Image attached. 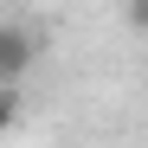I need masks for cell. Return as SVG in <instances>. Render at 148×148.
Listing matches in <instances>:
<instances>
[{
  "mask_svg": "<svg viewBox=\"0 0 148 148\" xmlns=\"http://www.w3.org/2000/svg\"><path fill=\"white\" fill-rule=\"evenodd\" d=\"M39 58V39L19 26V19H0V84H19Z\"/></svg>",
  "mask_w": 148,
  "mask_h": 148,
  "instance_id": "6da1fadb",
  "label": "cell"
},
{
  "mask_svg": "<svg viewBox=\"0 0 148 148\" xmlns=\"http://www.w3.org/2000/svg\"><path fill=\"white\" fill-rule=\"evenodd\" d=\"M19 122V84H0V135Z\"/></svg>",
  "mask_w": 148,
  "mask_h": 148,
  "instance_id": "7a4b0ae2",
  "label": "cell"
},
{
  "mask_svg": "<svg viewBox=\"0 0 148 148\" xmlns=\"http://www.w3.org/2000/svg\"><path fill=\"white\" fill-rule=\"evenodd\" d=\"M129 26H135V32H148V0H129Z\"/></svg>",
  "mask_w": 148,
  "mask_h": 148,
  "instance_id": "3957f363",
  "label": "cell"
}]
</instances>
